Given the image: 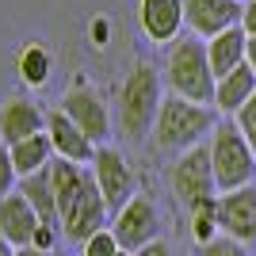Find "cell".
<instances>
[{
    "mask_svg": "<svg viewBox=\"0 0 256 256\" xmlns=\"http://www.w3.org/2000/svg\"><path fill=\"white\" fill-rule=\"evenodd\" d=\"M214 126H218V118H214L210 107L180 100V96H164V104L157 111V122H153V150L188 153L195 146H203V138L214 134Z\"/></svg>",
    "mask_w": 256,
    "mask_h": 256,
    "instance_id": "1",
    "label": "cell"
},
{
    "mask_svg": "<svg viewBox=\"0 0 256 256\" xmlns=\"http://www.w3.org/2000/svg\"><path fill=\"white\" fill-rule=\"evenodd\" d=\"M164 80H168L172 96L192 100V104H203V107L214 104V88H218V80H214V73H210L203 38L188 34V38H176V42H172L168 62H164Z\"/></svg>",
    "mask_w": 256,
    "mask_h": 256,
    "instance_id": "2",
    "label": "cell"
},
{
    "mask_svg": "<svg viewBox=\"0 0 256 256\" xmlns=\"http://www.w3.org/2000/svg\"><path fill=\"white\" fill-rule=\"evenodd\" d=\"M160 104H164V96H160V73L150 62H134V69L126 73V80L118 88V126H122V134L126 138L153 134Z\"/></svg>",
    "mask_w": 256,
    "mask_h": 256,
    "instance_id": "3",
    "label": "cell"
},
{
    "mask_svg": "<svg viewBox=\"0 0 256 256\" xmlns=\"http://www.w3.org/2000/svg\"><path fill=\"white\" fill-rule=\"evenodd\" d=\"M210 164H214V180L218 192H237L248 188L256 176V153L245 142V134L237 130V122H218L210 134Z\"/></svg>",
    "mask_w": 256,
    "mask_h": 256,
    "instance_id": "4",
    "label": "cell"
},
{
    "mask_svg": "<svg viewBox=\"0 0 256 256\" xmlns=\"http://www.w3.org/2000/svg\"><path fill=\"white\" fill-rule=\"evenodd\" d=\"M168 184L176 192V199L188 206L203 203V199H214L218 195V180H214V164H210V142L180 153L172 172H168Z\"/></svg>",
    "mask_w": 256,
    "mask_h": 256,
    "instance_id": "5",
    "label": "cell"
},
{
    "mask_svg": "<svg viewBox=\"0 0 256 256\" xmlns=\"http://www.w3.org/2000/svg\"><path fill=\"white\" fill-rule=\"evenodd\" d=\"M92 176H96L100 192H104V203L107 210H122V206L134 199V168L122 150L115 146H100L96 150V160H92Z\"/></svg>",
    "mask_w": 256,
    "mask_h": 256,
    "instance_id": "6",
    "label": "cell"
},
{
    "mask_svg": "<svg viewBox=\"0 0 256 256\" xmlns=\"http://www.w3.org/2000/svg\"><path fill=\"white\" fill-rule=\"evenodd\" d=\"M157 230H160L157 206H153L146 195H134V199L115 214V222H111V234H115L122 252H142L146 245H153V241H157Z\"/></svg>",
    "mask_w": 256,
    "mask_h": 256,
    "instance_id": "7",
    "label": "cell"
},
{
    "mask_svg": "<svg viewBox=\"0 0 256 256\" xmlns=\"http://www.w3.org/2000/svg\"><path fill=\"white\" fill-rule=\"evenodd\" d=\"M62 111L69 118H73L76 126L84 130L92 142H104L107 138V130H111V115H107V104L104 96H100L92 84H69L65 88V96H62Z\"/></svg>",
    "mask_w": 256,
    "mask_h": 256,
    "instance_id": "8",
    "label": "cell"
},
{
    "mask_svg": "<svg viewBox=\"0 0 256 256\" xmlns=\"http://www.w3.org/2000/svg\"><path fill=\"white\" fill-rule=\"evenodd\" d=\"M104 218H107L104 192H100L96 176L88 172L84 192L76 195V203L69 206L65 214H62V234L69 237V241H80V245H84V241H88L92 234H100V230H104Z\"/></svg>",
    "mask_w": 256,
    "mask_h": 256,
    "instance_id": "9",
    "label": "cell"
},
{
    "mask_svg": "<svg viewBox=\"0 0 256 256\" xmlns=\"http://www.w3.org/2000/svg\"><path fill=\"white\" fill-rule=\"evenodd\" d=\"M241 12H245L241 0H184V20L192 34L206 42L230 27H241Z\"/></svg>",
    "mask_w": 256,
    "mask_h": 256,
    "instance_id": "10",
    "label": "cell"
},
{
    "mask_svg": "<svg viewBox=\"0 0 256 256\" xmlns=\"http://www.w3.org/2000/svg\"><path fill=\"white\" fill-rule=\"evenodd\" d=\"M218 226L226 237H234L241 245L256 241V184L218 195Z\"/></svg>",
    "mask_w": 256,
    "mask_h": 256,
    "instance_id": "11",
    "label": "cell"
},
{
    "mask_svg": "<svg viewBox=\"0 0 256 256\" xmlns=\"http://www.w3.org/2000/svg\"><path fill=\"white\" fill-rule=\"evenodd\" d=\"M46 134H50L54 157L73 160V164H88V160H96V142L88 138V134L76 126L69 115H65L62 107L46 115Z\"/></svg>",
    "mask_w": 256,
    "mask_h": 256,
    "instance_id": "12",
    "label": "cell"
},
{
    "mask_svg": "<svg viewBox=\"0 0 256 256\" xmlns=\"http://www.w3.org/2000/svg\"><path fill=\"white\" fill-rule=\"evenodd\" d=\"M34 134H42V111L38 104L27 96H8L0 104V142L4 146H20V142L34 138Z\"/></svg>",
    "mask_w": 256,
    "mask_h": 256,
    "instance_id": "13",
    "label": "cell"
},
{
    "mask_svg": "<svg viewBox=\"0 0 256 256\" xmlns=\"http://www.w3.org/2000/svg\"><path fill=\"white\" fill-rule=\"evenodd\" d=\"M38 226H42V218L34 214V206L27 203L20 192L8 195V199H0V237H4L12 248H31Z\"/></svg>",
    "mask_w": 256,
    "mask_h": 256,
    "instance_id": "14",
    "label": "cell"
},
{
    "mask_svg": "<svg viewBox=\"0 0 256 256\" xmlns=\"http://www.w3.org/2000/svg\"><path fill=\"white\" fill-rule=\"evenodd\" d=\"M138 20L142 31L153 42H176L184 20V0H138Z\"/></svg>",
    "mask_w": 256,
    "mask_h": 256,
    "instance_id": "15",
    "label": "cell"
},
{
    "mask_svg": "<svg viewBox=\"0 0 256 256\" xmlns=\"http://www.w3.org/2000/svg\"><path fill=\"white\" fill-rule=\"evenodd\" d=\"M245 54H248V34L241 27H230V31L214 34L210 42H206V62H210V73L214 80H222L230 76L234 69L245 65Z\"/></svg>",
    "mask_w": 256,
    "mask_h": 256,
    "instance_id": "16",
    "label": "cell"
},
{
    "mask_svg": "<svg viewBox=\"0 0 256 256\" xmlns=\"http://www.w3.org/2000/svg\"><path fill=\"white\" fill-rule=\"evenodd\" d=\"M20 195L34 206V214L42 218V226H58L62 230V214H58V195H54V176H50V164L34 176H23L20 180Z\"/></svg>",
    "mask_w": 256,
    "mask_h": 256,
    "instance_id": "17",
    "label": "cell"
},
{
    "mask_svg": "<svg viewBox=\"0 0 256 256\" xmlns=\"http://www.w3.org/2000/svg\"><path fill=\"white\" fill-rule=\"evenodd\" d=\"M252 96H256V73L248 65H241V69H234L230 76L218 80V88H214V107H218L222 115L237 118V111H241Z\"/></svg>",
    "mask_w": 256,
    "mask_h": 256,
    "instance_id": "18",
    "label": "cell"
},
{
    "mask_svg": "<svg viewBox=\"0 0 256 256\" xmlns=\"http://www.w3.org/2000/svg\"><path fill=\"white\" fill-rule=\"evenodd\" d=\"M54 160V146H50V134H34V138L20 142V146H12V164H16V172L23 176H34V172H42L46 164Z\"/></svg>",
    "mask_w": 256,
    "mask_h": 256,
    "instance_id": "19",
    "label": "cell"
},
{
    "mask_svg": "<svg viewBox=\"0 0 256 256\" xmlns=\"http://www.w3.org/2000/svg\"><path fill=\"white\" fill-rule=\"evenodd\" d=\"M50 65H54V58H50V50H46L42 42L23 46L20 58H16V69H20L23 84H31V88H42L46 80H50Z\"/></svg>",
    "mask_w": 256,
    "mask_h": 256,
    "instance_id": "20",
    "label": "cell"
},
{
    "mask_svg": "<svg viewBox=\"0 0 256 256\" xmlns=\"http://www.w3.org/2000/svg\"><path fill=\"white\" fill-rule=\"evenodd\" d=\"M188 210H192V237L199 245H210L214 237H222V226H218V195L188 206Z\"/></svg>",
    "mask_w": 256,
    "mask_h": 256,
    "instance_id": "21",
    "label": "cell"
},
{
    "mask_svg": "<svg viewBox=\"0 0 256 256\" xmlns=\"http://www.w3.org/2000/svg\"><path fill=\"white\" fill-rule=\"evenodd\" d=\"M16 192H20V172L12 164V150L0 142V199H8Z\"/></svg>",
    "mask_w": 256,
    "mask_h": 256,
    "instance_id": "22",
    "label": "cell"
},
{
    "mask_svg": "<svg viewBox=\"0 0 256 256\" xmlns=\"http://www.w3.org/2000/svg\"><path fill=\"white\" fill-rule=\"evenodd\" d=\"M118 252H122V248H118L111 230H100V234H92L84 241V256H118Z\"/></svg>",
    "mask_w": 256,
    "mask_h": 256,
    "instance_id": "23",
    "label": "cell"
},
{
    "mask_svg": "<svg viewBox=\"0 0 256 256\" xmlns=\"http://www.w3.org/2000/svg\"><path fill=\"white\" fill-rule=\"evenodd\" d=\"M199 256H248V248L222 234V237H214L210 245H199Z\"/></svg>",
    "mask_w": 256,
    "mask_h": 256,
    "instance_id": "24",
    "label": "cell"
},
{
    "mask_svg": "<svg viewBox=\"0 0 256 256\" xmlns=\"http://www.w3.org/2000/svg\"><path fill=\"white\" fill-rule=\"evenodd\" d=\"M237 130H241V134H245V142L248 146H252V153H256V96L248 100L245 107H241V111H237Z\"/></svg>",
    "mask_w": 256,
    "mask_h": 256,
    "instance_id": "25",
    "label": "cell"
},
{
    "mask_svg": "<svg viewBox=\"0 0 256 256\" xmlns=\"http://www.w3.org/2000/svg\"><path fill=\"white\" fill-rule=\"evenodd\" d=\"M58 226H38V234H34V241H31V248H38V252H50L54 245H58Z\"/></svg>",
    "mask_w": 256,
    "mask_h": 256,
    "instance_id": "26",
    "label": "cell"
},
{
    "mask_svg": "<svg viewBox=\"0 0 256 256\" xmlns=\"http://www.w3.org/2000/svg\"><path fill=\"white\" fill-rule=\"evenodd\" d=\"M241 31L248 38H256V0H245V12H241Z\"/></svg>",
    "mask_w": 256,
    "mask_h": 256,
    "instance_id": "27",
    "label": "cell"
},
{
    "mask_svg": "<svg viewBox=\"0 0 256 256\" xmlns=\"http://www.w3.org/2000/svg\"><path fill=\"white\" fill-rule=\"evenodd\" d=\"M134 256H172V252H168V245H164V241H153V245H146L142 252H134Z\"/></svg>",
    "mask_w": 256,
    "mask_h": 256,
    "instance_id": "28",
    "label": "cell"
},
{
    "mask_svg": "<svg viewBox=\"0 0 256 256\" xmlns=\"http://www.w3.org/2000/svg\"><path fill=\"white\" fill-rule=\"evenodd\" d=\"M245 65L256 73V38H248V54H245Z\"/></svg>",
    "mask_w": 256,
    "mask_h": 256,
    "instance_id": "29",
    "label": "cell"
},
{
    "mask_svg": "<svg viewBox=\"0 0 256 256\" xmlns=\"http://www.w3.org/2000/svg\"><path fill=\"white\" fill-rule=\"evenodd\" d=\"M0 256H16V248H12L8 241H4V237H0Z\"/></svg>",
    "mask_w": 256,
    "mask_h": 256,
    "instance_id": "30",
    "label": "cell"
},
{
    "mask_svg": "<svg viewBox=\"0 0 256 256\" xmlns=\"http://www.w3.org/2000/svg\"><path fill=\"white\" fill-rule=\"evenodd\" d=\"M16 256H46V252H38V248H16Z\"/></svg>",
    "mask_w": 256,
    "mask_h": 256,
    "instance_id": "31",
    "label": "cell"
},
{
    "mask_svg": "<svg viewBox=\"0 0 256 256\" xmlns=\"http://www.w3.org/2000/svg\"><path fill=\"white\" fill-rule=\"evenodd\" d=\"M118 256H134V252H118Z\"/></svg>",
    "mask_w": 256,
    "mask_h": 256,
    "instance_id": "32",
    "label": "cell"
}]
</instances>
